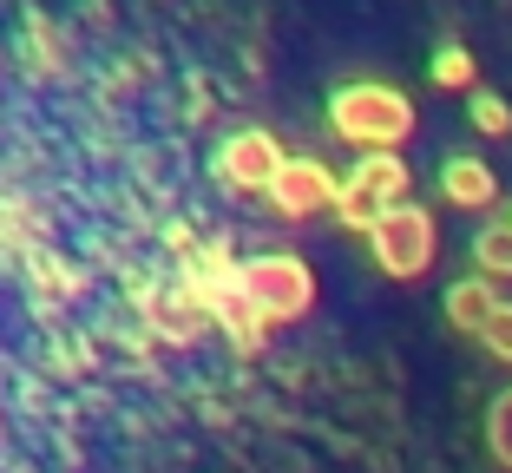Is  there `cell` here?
<instances>
[{"label": "cell", "instance_id": "cell-10", "mask_svg": "<svg viewBox=\"0 0 512 473\" xmlns=\"http://www.w3.org/2000/svg\"><path fill=\"white\" fill-rule=\"evenodd\" d=\"M473 125H480L486 138L512 132V106H506V99H499V92H473Z\"/></svg>", "mask_w": 512, "mask_h": 473}, {"label": "cell", "instance_id": "cell-11", "mask_svg": "<svg viewBox=\"0 0 512 473\" xmlns=\"http://www.w3.org/2000/svg\"><path fill=\"white\" fill-rule=\"evenodd\" d=\"M473 79V60L460 53V46H440V60H434V86H467Z\"/></svg>", "mask_w": 512, "mask_h": 473}, {"label": "cell", "instance_id": "cell-12", "mask_svg": "<svg viewBox=\"0 0 512 473\" xmlns=\"http://www.w3.org/2000/svg\"><path fill=\"white\" fill-rule=\"evenodd\" d=\"M493 454L512 467V395H499V408H493Z\"/></svg>", "mask_w": 512, "mask_h": 473}, {"label": "cell", "instance_id": "cell-8", "mask_svg": "<svg viewBox=\"0 0 512 473\" xmlns=\"http://www.w3.org/2000/svg\"><path fill=\"white\" fill-rule=\"evenodd\" d=\"M447 316L460 322V329H473V336H486V322L499 316V296L486 290V283H453L447 290Z\"/></svg>", "mask_w": 512, "mask_h": 473}, {"label": "cell", "instance_id": "cell-1", "mask_svg": "<svg viewBox=\"0 0 512 473\" xmlns=\"http://www.w3.org/2000/svg\"><path fill=\"white\" fill-rule=\"evenodd\" d=\"M375 257L388 276H421L434 263V224L414 204H394V211L375 217Z\"/></svg>", "mask_w": 512, "mask_h": 473}, {"label": "cell", "instance_id": "cell-6", "mask_svg": "<svg viewBox=\"0 0 512 473\" xmlns=\"http://www.w3.org/2000/svg\"><path fill=\"white\" fill-rule=\"evenodd\" d=\"M276 171H283V158H276V145L263 132H237L224 145V178L230 184H276Z\"/></svg>", "mask_w": 512, "mask_h": 473}, {"label": "cell", "instance_id": "cell-4", "mask_svg": "<svg viewBox=\"0 0 512 473\" xmlns=\"http://www.w3.org/2000/svg\"><path fill=\"white\" fill-rule=\"evenodd\" d=\"M250 296L270 316H296V309H309V276L296 270V257H270L250 270Z\"/></svg>", "mask_w": 512, "mask_h": 473}, {"label": "cell", "instance_id": "cell-3", "mask_svg": "<svg viewBox=\"0 0 512 473\" xmlns=\"http://www.w3.org/2000/svg\"><path fill=\"white\" fill-rule=\"evenodd\" d=\"M407 191V171H401V158H362V171L348 178V191H342V217L348 224H368L375 230V217H381V204L394 211V198Z\"/></svg>", "mask_w": 512, "mask_h": 473}, {"label": "cell", "instance_id": "cell-2", "mask_svg": "<svg viewBox=\"0 0 512 473\" xmlns=\"http://www.w3.org/2000/svg\"><path fill=\"white\" fill-rule=\"evenodd\" d=\"M335 125H342L348 138H362V145H388V138L407 132V106L381 86H355V92L335 99Z\"/></svg>", "mask_w": 512, "mask_h": 473}, {"label": "cell", "instance_id": "cell-9", "mask_svg": "<svg viewBox=\"0 0 512 473\" xmlns=\"http://www.w3.org/2000/svg\"><path fill=\"white\" fill-rule=\"evenodd\" d=\"M473 257H480L486 276H512V224H493L480 230V244H473Z\"/></svg>", "mask_w": 512, "mask_h": 473}, {"label": "cell", "instance_id": "cell-13", "mask_svg": "<svg viewBox=\"0 0 512 473\" xmlns=\"http://www.w3.org/2000/svg\"><path fill=\"white\" fill-rule=\"evenodd\" d=\"M486 349H493V355H512V309L506 303H499V316L486 322Z\"/></svg>", "mask_w": 512, "mask_h": 473}, {"label": "cell", "instance_id": "cell-5", "mask_svg": "<svg viewBox=\"0 0 512 473\" xmlns=\"http://www.w3.org/2000/svg\"><path fill=\"white\" fill-rule=\"evenodd\" d=\"M270 191H276V211H289V217H309V211H322L329 198H342L329 171H322V165H302V158H296V165L283 158V171H276Z\"/></svg>", "mask_w": 512, "mask_h": 473}, {"label": "cell", "instance_id": "cell-7", "mask_svg": "<svg viewBox=\"0 0 512 473\" xmlns=\"http://www.w3.org/2000/svg\"><path fill=\"white\" fill-rule=\"evenodd\" d=\"M440 191H447L460 211H480V204H493V171H486V158H447V171H440Z\"/></svg>", "mask_w": 512, "mask_h": 473}]
</instances>
